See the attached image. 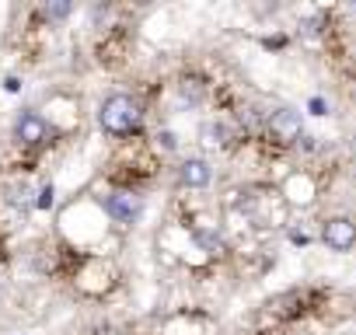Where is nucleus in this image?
<instances>
[{
    "label": "nucleus",
    "instance_id": "20e7f679",
    "mask_svg": "<svg viewBox=\"0 0 356 335\" xmlns=\"http://www.w3.org/2000/svg\"><path fill=\"white\" fill-rule=\"evenodd\" d=\"M15 136H18V143H25V147H39V143H46L49 126H46L42 115H35V112H22L18 122H15Z\"/></svg>",
    "mask_w": 356,
    "mask_h": 335
},
{
    "label": "nucleus",
    "instance_id": "f257e3e1",
    "mask_svg": "<svg viewBox=\"0 0 356 335\" xmlns=\"http://www.w3.org/2000/svg\"><path fill=\"white\" fill-rule=\"evenodd\" d=\"M98 119H102V129H105V133L126 136V133H136V129H140L143 108H140V101L129 98V95H112V98L102 105Z\"/></svg>",
    "mask_w": 356,
    "mask_h": 335
},
{
    "label": "nucleus",
    "instance_id": "f8f14e48",
    "mask_svg": "<svg viewBox=\"0 0 356 335\" xmlns=\"http://www.w3.org/2000/svg\"><path fill=\"white\" fill-rule=\"evenodd\" d=\"M4 88H8V91H18V88H22V81H18V77H8V81H4Z\"/></svg>",
    "mask_w": 356,
    "mask_h": 335
},
{
    "label": "nucleus",
    "instance_id": "9d476101",
    "mask_svg": "<svg viewBox=\"0 0 356 335\" xmlns=\"http://www.w3.org/2000/svg\"><path fill=\"white\" fill-rule=\"evenodd\" d=\"M318 25H321V22H318V18H314V22H304V25H300V28H304V35H307V39H311V35H314V39H318V32H321V28H318Z\"/></svg>",
    "mask_w": 356,
    "mask_h": 335
},
{
    "label": "nucleus",
    "instance_id": "0eeeda50",
    "mask_svg": "<svg viewBox=\"0 0 356 335\" xmlns=\"http://www.w3.org/2000/svg\"><path fill=\"white\" fill-rule=\"evenodd\" d=\"M178 91H182V101H189V105H200V101H203V95H207V88H203L196 77H186Z\"/></svg>",
    "mask_w": 356,
    "mask_h": 335
},
{
    "label": "nucleus",
    "instance_id": "f03ea898",
    "mask_svg": "<svg viewBox=\"0 0 356 335\" xmlns=\"http://www.w3.org/2000/svg\"><path fill=\"white\" fill-rule=\"evenodd\" d=\"M321 238H325V245H328L332 252H349V248L356 245V224H353L349 217H332V220L325 224Z\"/></svg>",
    "mask_w": 356,
    "mask_h": 335
},
{
    "label": "nucleus",
    "instance_id": "1a4fd4ad",
    "mask_svg": "<svg viewBox=\"0 0 356 335\" xmlns=\"http://www.w3.org/2000/svg\"><path fill=\"white\" fill-rule=\"evenodd\" d=\"M49 206H53V189L46 186V189L39 193V210H49Z\"/></svg>",
    "mask_w": 356,
    "mask_h": 335
},
{
    "label": "nucleus",
    "instance_id": "7ed1b4c3",
    "mask_svg": "<svg viewBox=\"0 0 356 335\" xmlns=\"http://www.w3.org/2000/svg\"><path fill=\"white\" fill-rule=\"evenodd\" d=\"M300 129H304V122H300V115H297L293 108H276V112L269 115V133H273L280 143L300 140Z\"/></svg>",
    "mask_w": 356,
    "mask_h": 335
},
{
    "label": "nucleus",
    "instance_id": "423d86ee",
    "mask_svg": "<svg viewBox=\"0 0 356 335\" xmlns=\"http://www.w3.org/2000/svg\"><path fill=\"white\" fill-rule=\"evenodd\" d=\"M178 179H182V186L203 189V186H210L213 172H210V164H207L203 157H189V161H186L182 168H178Z\"/></svg>",
    "mask_w": 356,
    "mask_h": 335
},
{
    "label": "nucleus",
    "instance_id": "9b49d317",
    "mask_svg": "<svg viewBox=\"0 0 356 335\" xmlns=\"http://www.w3.org/2000/svg\"><path fill=\"white\" fill-rule=\"evenodd\" d=\"M307 108H311L314 115H325V101H321V98H311V101H307Z\"/></svg>",
    "mask_w": 356,
    "mask_h": 335
},
{
    "label": "nucleus",
    "instance_id": "39448f33",
    "mask_svg": "<svg viewBox=\"0 0 356 335\" xmlns=\"http://www.w3.org/2000/svg\"><path fill=\"white\" fill-rule=\"evenodd\" d=\"M105 213L112 220H119V224H133L140 217V196H133V193H112L105 199Z\"/></svg>",
    "mask_w": 356,
    "mask_h": 335
},
{
    "label": "nucleus",
    "instance_id": "ddd939ff",
    "mask_svg": "<svg viewBox=\"0 0 356 335\" xmlns=\"http://www.w3.org/2000/svg\"><path fill=\"white\" fill-rule=\"evenodd\" d=\"M353 154H356V140H353Z\"/></svg>",
    "mask_w": 356,
    "mask_h": 335
},
{
    "label": "nucleus",
    "instance_id": "6e6552de",
    "mask_svg": "<svg viewBox=\"0 0 356 335\" xmlns=\"http://www.w3.org/2000/svg\"><path fill=\"white\" fill-rule=\"evenodd\" d=\"M42 15H46V18H53V22H60V18H67V15H70V4H67V0H63V4H46V8H42Z\"/></svg>",
    "mask_w": 356,
    "mask_h": 335
}]
</instances>
